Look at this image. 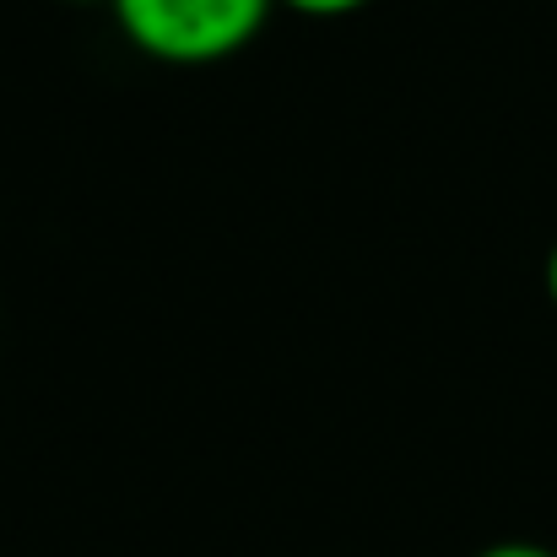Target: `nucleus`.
I'll return each mask as SVG.
<instances>
[{"mask_svg": "<svg viewBox=\"0 0 557 557\" xmlns=\"http://www.w3.org/2000/svg\"><path fill=\"white\" fill-rule=\"evenodd\" d=\"M125 44L158 65H222L249 49L276 0H109Z\"/></svg>", "mask_w": 557, "mask_h": 557, "instance_id": "nucleus-1", "label": "nucleus"}, {"mask_svg": "<svg viewBox=\"0 0 557 557\" xmlns=\"http://www.w3.org/2000/svg\"><path fill=\"white\" fill-rule=\"evenodd\" d=\"M276 5L293 16H309V22H342V16H358L373 0H276Z\"/></svg>", "mask_w": 557, "mask_h": 557, "instance_id": "nucleus-2", "label": "nucleus"}, {"mask_svg": "<svg viewBox=\"0 0 557 557\" xmlns=\"http://www.w3.org/2000/svg\"><path fill=\"white\" fill-rule=\"evenodd\" d=\"M476 557H557L553 547H536V542H493V547H482Z\"/></svg>", "mask_w": 557, "mask_h": 557, "instance_id": "nucleus-3", "label": "nucleus"}, {"mask_svg": "<svg viewBox=\"0 0 557 557\" xmlns=\"http://www.w3.org/2000/svg\"><path fill=\"white\" fill-rule=\"evenodd\" d=\"M542 282H547V298H553V309H557V244L547 249V271H542Z\"/></svg>", "mask_w": 557, "mask_h": 557, "instance_id": "nucleus-4", "label": "nucleus"}, {"mask_svg": "<svg viewBox=\"0 0 557 557\" xmlns=\"http://www.w3.org/2000/svg\"><path fill=\"white\" fill-rule=\"evenodd\" d=\"M76 5H92V0H76Z\"/></svg>", "mask_w": 557, "mask_h": 557, "instance_id": "nucleus-5", "label": "nucleus"}, {"mask_svg": "<svg viewBox=\"0 0 557 557\" xmlns=\"http://www.w3.org/2000/svg\"><path fill=\"white\" fill-rule=\"evenodd\" d=\"M553 5H557V0H553Z\"/></svg>", "mask_w": 557, "mask_h": 557, "instance_id": "nucleus-6", "label": "nucleus"}]
</instances>
